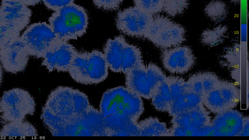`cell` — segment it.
Segmentation results:
<instances>
[{
	"label": "cell",
	"instance_id": "cb8c5ba5",
	"mask_svg": "<svg viewBox=\"0 0 249 140\" xmlns=\"http://www.w3.org/2000/svg\"><path fill=\"white\" fill-rule=\"evenodd\" d=\"M204 12L207 16L214 22L223 20L228 14L227 5L223 1L213 0L205 6Z\"/></svg>",
	"mask_w": 249,
	"mask_h": 140
},
{
	"label": "cell",
	"instance_id": "4fadbf2b",
	"mask_svg": "<svg viewBox=\"0 0 249 140\" xmlns=\"http://www.w3.org/2000/svg\"><path fill=\"white\" fill-rule=\"evenodd\" d=\"M77 52L75 47L68 41L59 40L46 52L42 65L50 72L68 71Z\"/></svg>",
	"mask_w": 249,
	"mask_h": 140
},
{
	"label": "cell",
	"instance_id": "f1b7e54d",
	"mask_svg": "<svg viewBox=\"0 0 249 140\" xmlns=\"http://www.w3.org/2000/svg\"><path fill=\"white\" fill-rule=\"evenodd\" d=\"M164 0H134L135 6L152 15L163 10Z\"/></svg>",
	"mask_w": 249,
	"mask_h": 140
},
{
	"label": "cell",
	"instance_id": "484cf974",
	"mask_svg": "<svg viewBox=\"0 0 249 140\" xmlns=\"http://www.w3.org/2000/svg\"><path fill=\"white\" fill-rule=\"evenodd\" d=\"M21 31L0 22V49L19 37Z\"/></svg>",
	"mask_w": 249,
	"mask_h": 140
},
{
	"label": "cell",
	"instance_id": "8992f818",
	"mask_svg": "<svg viewBox=\"0 0 249 140\" xmlns=\"http://www.w3.org/2000/svg\"><path fill=\"white\" fill-rule=\"evenodd\" d=\"M104 54L110 70L125 74L143 62L139 47L127 43L122 35L108 39L104 48Z\"/></svg>",
	"mask_w": 249,
	"mask_h": 140
},
{
	"label": "cell",
	"instance_id": "f35d334b",
	"mask_svg": "<svg viewBox=\"0 0 249 140\" xmlns=\"http://www.w3.org/2000/svg\"><path fill=\"white\" fill-rule=\"evenodd\" d=\"M3 71L1 65H0V85L2 81Z\"/></svg>",
	"mask_w": 249,
	"mask_h": 140
},
{
	"label": "cell",
	"instance_id": "4dcf8cb0",
	"mask_svg": "<svg viewBox=\"0 0 249 140\" xmlns=\"http://www.w3.org/2000/svg\"><path fill=\"white\" fill-rule=\"evenodd\" d=\"M186 82L189 89L203 99V89L199 73L192 75Z\"/></svg>",
	"mask_w": 249,
	"mask_h": 140
},
{
	"label": "cell",
	"instance_id": "5bb4252c",
	"mask_svg": "<svg viewBox=\"0 0 249 140\" xmlns=\"http://www.w3.org/2000/svg\"><path fill=\"white\" fill-rule=\"evenodd\" d=\"M29 54L20 37L0 49V62L4 70L12 73L24 70Z\"/></svg>",
	"mask_w": 249,
	"mask_h": 140
},
{
	"label": "cell",
	"instance_id": "74e56055",
	"mask_svg": "<svg viewBox=\"0 0 249 140\" xmlns=\"http://www.w3.org/2000/svg\"><path fill=\"white\" fill-rule=\"evenodd\" d=\"M26 6H34L40 2L41 0H18Z\"/></svg>",
	"mask_w": 249,
	"mask_h": 140
},
{
	"label": "cell",
	"instance_id": "7c38bea8",
	"mask_svg": "<svg viewBox=\"0 0 249 140\" xmlns=\"http://www.w3.org/2000/svg\"><path fill=\"white\" fill-rule=\"evenodd\" d=\"M164 68L175 74H184L190 70L195 63V57L191 48L178 46L165 49L161 54Z\"/></svg>",
	"mask_w": 249,
	"mask_h": 140
},
{
	"label": "cell",
	"instance_id": "ffe728a7",
	"mask_svg": "<svg viewBox=\"0 0 249 140\" xmlns=\"http://www.w3.org/2000/svg\"><path fill=\"white\" fill-rule=\"evenodd\" d=\"M35 127L30 122L20 121L5 123L0 130V137H36Z\"/></svg>",
	"mask_w": 249,
	"mask_h": 140
},
{
	"label": "cell",
	"instance_id": "ab89813d",
	"mask_svg": "<svg viewBox=\"0 0 249 140\" xmlns=\"http://www.w3.org/2000/svg\"><path fill=\"white\" fill-rule=\"evenodd\" d=\"M232 2L235 3H238L240 1V0H231Z\"/></svg>",
	"mask_w": 249,
	"mask_h": 140
},
{
	"label": "cell",
	"instance_id": "8fae6325",
	"mask_svg": "<svg viewBox=\"0 0 249 140\" xmlns=\"http://www.w3.org/2000/svg\"><path fill=\"white\" fill-rule=\"evenodd\" d=\"M152 16L136 6L130 7L118 13L116 25L119 31L128 36L144 37Z\"/></svg>",
	"mask_w": 249,
	"mask_h": 140
},
{
	"label": "cell",
	"instance_id": "83f0119b",
	"mask_svg": "<svg viewBox=\"0 0 249 140\" xmlns=\"http://www.w3.org/2000/svg\"><path fill=\"white\" fill-rule=\"evenodd\" d=\"M188 5V0H164L163 10L167 15L175 17L182 14Z\"/></svg>",
	"mask_w": 249,
	"mask_h": 140
},
{
	"label": "cell",
	"instance_id": "9a60e30c",
	"mask_svg": "<svg viewBox=\"0 0 249 140\" xmlns=\"http://www.w3.org/2000/svg\"><path fill=\"white\" fill-rule=\"evenodd\" d=\"M32 11L18 0H2L0 22L22 31L29 23Z\"/></svg>",
	"mask_w": 249,
	"mask_h": 140
},
{
	"label": "cell",
	"instance_id": "e575fe53",
	"mask_svg": "<svg viewBox=\"0 0 249 140\" xmlns=\"http://www.w3.org/2000/svg\"><path fill=\"white\" fill-rule=\"evenodd\" d=\"M49 9L56 11L67 5L73 3L74 0H42Z\"/></svg>",
	"mask_w": 249,
	"mask_h": 140
},
{
	"label": "cell",
	"instance_id": "1f68e13d",
	"mask_svg": "<svg viewBox=\"0 0 249 140\" xmlns=\"http://www.w3.org/2000/svg\"><path fill=\"white\" fill-rule=\"evenodd\" d=\"M169 136H200V130H194L172 124L169 129Z\"/></svg>",
	"mask_w": 249,
	"mask_h": 140
},
{
	"label": "cell",
	"instance_id": "603a6c76",
	"mask_svg": "<svg viewBox=\"0 0 249 140\" xmlns=\"http://www.w3.org/2000/svg\"><path fill=\"white\" fill-rule=\"evenodd\" d=\"M227 32L226 26L219 25L203 32L201 40L203 44L210 47L216 46L224 40Z\"/></svg>",
	"mask_w": 249,
	"mask_h": 140
},
{
	"label": "cell",
	"instance_id": "5b68a950",
	"mask_svg": "<svg viewBox=\"0 0 249 140\" xmlns=\"http://www.w3.org/2000/svg\"><path fill=\"white\" fill-rule=\"evenodd\" d=\"M91 106L85 93L70 87L59 86L50 93L44 107L56 117L68 119L84 114Z\"/></svg>",
	"mask_w": 249,
	"mask_h": 140
},
{
	"label": "cell",
	"instance_id": "2e32d148",
	"mask_svg": "<svg viewBox=\"0 0 249 140\" xmlns=\"http://www.w3.org/2000/svg\"><path fill=\"white\" fill-rule=\"evenodd\" d=\"M244 117L241 113L233 109L216 114L212 123L217 136H238L243 127Z\"/></svg>",
	"mask_w": 249,
	"mask_h": 140
},
{
	"label": "cell",
	"instance_id": "9c48e42d",
	"mask_svg": "<svg viewBox=\"0 0 249 140\" xmlns=\"http://www.w3.org/2000/svg\"><path fill=\"white\" fill-rule=\"evenodd\" d=\"M29 55L43 58L46 52L59 39L50 24L45 22L29 26L20 37Z\"/></svg>",
	"mask_w": 249,
	"mask_h": 140
},
{
	"label": "cell",
	"instance_id": "6da1fadb",
	"mask_svg": "<svg viewBox=\"0 0 249 140\" xmlns=\"http://www.w3.org/2000/svg\"><path fill=\"white\" fill-rule=\"evenodd\" d=\"M99 108L107 136H140L138 121L144 111L140 96L127 88H113L104 93Z\"/></svg>",
	"mask_w": 249,
	"mask_h": 140
},
{
	"label": "cell",
	"instance_id": "e0dca14e",
	"mask_svg": "<svg viewBox=\"0 0 249 140\" xmlns=\"http://www.w3.org/2000/svg\"><path fill=\"white\" fill-rule=\"evenodd\" d=\"M172 117V124L194 130H199L212 122L210 112L203 105Z\"/></svg>",
	"mask_w": 249,
	"mask_h": 140
},
{
	"label": "cell",
	"instance_id": "8d00e7d4",
	"mask_svg": "<svg viewBox=\"0 0 249 140\" xmlns=\"http://www.w3.org/2000/svg\"><path fill=\"white\" fill-rule=\"evenodd\" d=\"M238 136H249V119L248 116L244 117L243 127Z\"/></svg>",
	"mask_w": 249,
	"mask_h": 140
},
{
	"label": "cell",
	"instance_id": "ac0fdd59",
	"mask_svg": "<svg viewBox=\"0 0 249 140\" xmlns=\"http://www.w3.org/2000/svg\"><path fill=\"white\" fill-rule=\"evenodd\" d=\"M185 40L184 28L171 21L151 42L157 47L167 49L179 45Z\"/></svg>",
	"mask_w": 249,
	"mask_h": 140
},
{
	"label": "cell",
	"instance_id": "d6a6232c",
	"mask_svg": "<svg viewBox=\"0 0 249 140\" xmlns=\"http://www.w3.org/2000/svg\"><path fill=\"white\" fill-rule=\"evenodd\" d=\"M98 8L106 11H113L118 9L123 0H92Z\"/></svg>",
	"mask_w": 249,
	"mask_h": 140
},
{
	"label": "cell",
	"instance_id": "836d02e7",
	"mask_svg": "<svg viewBox=\"0 0 249 140\" xmlns=\"http://www.w3.org/2000/svg\"><path fill=\"white\" fill-rule=\"evenodd\" d=\"M225 57L231 67L238 65L240 60V46L236 45L231 48L225 54Z\"/></svg>",
	"mask_w": 249,
	"mask_h": 140
},
{
	"label": "cell",
	"instance_id": "7402d4cb",
	"mask_svg": "<svg viewBox=\"0 0 249 140\" xmlns=\"http://www.w3.org/2000/svg\"><path fill=\"white\" fill-rule=\"evenodd\" d=\"M150 99L153 106L157 110L168 111L172 100L169 88L166 80L158 83L154 88Z\"/></svg>",
	"mask_w": 249,
	"mask_h": 140
},
{
	"label": "cell",
	"instance_id": "d4e9b609",
	"mask_svg": "<svg viewBox=\"0 0 249 140\" xmlns=\"http://www.w3.org/2000/svg\"><path fill=\"white\" fill-rule=\"evenodd\" d=\"M165 80L169 88L172 101L190 90L187 82L181 77L170 76L166 77Z\"/></svg>",
	"mask_w": 249,
	"mask_h": 140
},
{
	"label": "cell",
	"instance_id": "44dd1931",
	"mask_svg": "<svg viewBox=\"0 0 249 140\" xmlns=\"http://www.w3.org/2000/svg\"><path fill=\"white\" fill-rule=\"evenodd\" d=\"M140 136H169V129L157 118L149 117L138 122Z\"/></svg>",
	"mask_w": 249,
	"mask_h": 140
},
{
	"label": "cell",
	"instance_id": "d6986e66",
	"mask_svg": "<svg viewBox=\"0 0 249 140\" xmlns=\"http://www.w3.org/2000/svg\"><path fill=\"white\" fill-rule=\"evenodd\" d=\"M203 104L202 98L189 90L171 102L168 112L174 117Z\"/></svg>",
	"mask_w": 249,
	"mask_h": 140
},
{
	"label": "cell",
	"instance_id": "d590c367",
	"mask_svg": "<svg viewBox=\"0 0 249 140\" xmlns=\"http://www.w3.org/2000/svg\"><path fill=\"white\" fill-rule=\"evenodd\" d=\"M200 136H217L216 131L212 122L200 129Z\"/></svg>",
	"mask_w": 249,
	"mask_h": 140
},
{
	"label": "cell",
	"instance_id": "52a82bcc",
	"mask_svg": "<svg viewBox=\"0 0 249 140\" xmlns=\"http://www.w3.org/2000/svg\"><path fill=\"white\" fill-rule=\"evenodd\" d=\"M35 109V102L27 91L19 88L7 90L0 100V121H23L26 115H33Z\"/></svg>",
	"mask_w": 249,
	"mask_h": 140
},
{
	"label": "cell",
	"instance_id": "4316f807",
	"mask_svg": "<svg viewBox=\"0 0 249 140\" xmlns=\"http://www.w3.org/2000/svg\"><path fill=\"white\" fill-rule=\"evenodd\" d=\"M171 21L169 18L163 16L158 15L153 17L144 38L152 41Z\"/></svg>",
	"mask_w": 249,
	"mask_h": 140
},
{
	"label": "cell",
	"instance_id": "ba28073f",
	"mask_svg": "<svg viewBox=\"0 0 249 140\" xmlns=\"http://www.w3.org/2000/svg\"><path fill=\"white\" fill-rule=\"evenodd\" d=\"M124 74L126 88L147 99L151 98L158 83L166 77L160 68L153 63L145 66L142 62Z\"/></svg>",
	"mask_w": 249,
	"mask_h": 140
},
{
	"label": "cell",
	"instance_id": "277c9868",
	"mask_svg": "<svg viewBox=\"0 0 249 140\" xmlns=\"http://www.w3.org/2000/svg\"><path fill=\"white\" fill-rule=\"evenodd\" d=\"M108 69L104 53L93 50L77 52L68 72L75 82L88 85L104 81L108 76Z\"/></svg>",
	"mask_w": 249,
	"mask_h": 140
},
{
	"label": "cell",
	"instance_id": "3957f363",
	"mask_svg": "<svg viewBox=\"0 0 249 140\" xmlns=\"http://www.w3.org/2000/svg\"><path fill=\"white\" fill-rule=\"evenodd\" d=\"M49 22L57 37L68 41L77 39L86 33L89 17L83 7L72 3L54 11Z\"/></svg>",
	"mask_w": 249,
	"mask_h": 140
},
{
	"label": "cell",
	"instance_id": "f546056e",
	"mask_svg": "<svg viewBox=\"0 0 249 140\" xmlns=\"http://www.w3.org/2000/svg\"><path fill=\"white\" fill-rule=\"evenodd\" d=\"M199 75L202 84L204 97L216 87L220 80L217 75L211 72H200Z\"/></svg>",
	"mask_w": 249,
	"mask_h": 140
},
{
	"label": "cell",
	"instance_id": "30bf717a",
	"mask_svg": "<svg viewBox=\"0 0 249 140\" xmlns=\"http://www.w3.org/2000/svg\"><path fill=\"white\" fill-rule=\"evenodd\" d=\"M240 99V91L231 82L220 80L218 85L203 98V104L210 112L217 114L234 108Z\"/></svg>",
	"mask_w": 249,
	"mask_h": 140
},
{
	"label": "cell",
	"instance_id": "7a4b0ae2",
	"mask_svg": "<svg viewBox=\"0 0 249 140\" xmlns=\"http://www.w3.org/2000/svg\"><path fill=\"white\" fill-rule=\"evenodd\" d=\"M41 119L53 136H107L102 115L92 105L84 114L68 119L56 117L43 107Z\"/></svg>",
	"mask_w": 249,
	"mask_h": 140
}]
</instances>
